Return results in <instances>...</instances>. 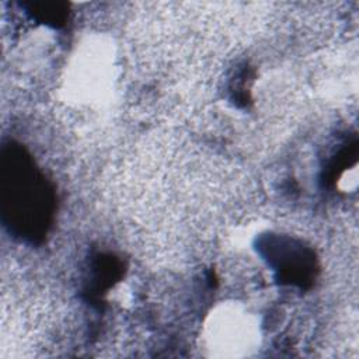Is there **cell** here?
I'll return each instance as SVG.
<instances>
[{
  "label": "cell",
  "instance_id": "1",
  "mask_svg": "<svg viewBox=\"0 0 359 359\" xmlns=\"http://www.w3.org/2000/svg\"><path fill=\"white\" fill-rule=\"evenodd\" d=\"M3 195L4 215L21 234L34 240L45 233L52 215V191L20 149L4 156Z\"/></svg>",
  "mask_w": 359,
  "mask_h": 359
},
{
  "label": "cell",
  "instance_id": "3",
  "mask_svg": "<svg viewBox=\"0 0 359 359\" xmlns=\"http://www.w3.org/2000/svg\"><path fill=\"white\" fill-rule=\"evenodd\" d=\"M32 14L36 20L46 24H59L63 22L66 17V8L59 3H36L32 6Z\"/></svg>",
  "mask_w": 359,
  "mask_h": 359
},
{
  "label": "cell",
  "instance_id": "2",
  "mask_svg": "<svg viewBox=\"0 0 359 359\" xmlns=\"http://www.w3.org/2000/svg\"><path fill=\"white\" fill-rule=\"evenodd\" d=\"M271 259L275 262V268L279 272L280 279L289 283L304 286L311 276L314 268L313 255L303 247H275L271 254Z\"/></svg>",
  "mask_w": 359,
  "mask_h": 359
}]
</instances>
